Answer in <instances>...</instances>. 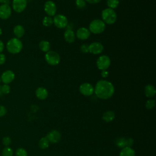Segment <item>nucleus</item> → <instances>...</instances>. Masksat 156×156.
<instances>
[{
	"mask_svg": "<svg viewBox=\"0 0 156 156\" xmlns=\"http://www.w3.org/2000/svg\"><path fill=\"white\" fill-rule=\"evenodd\" d=\"M115 92L113 84L106 80L98 81L94 88V93L96 96L101 99H108L110 98Z\"/></svg>",
	"mask_w": 156,
	"mask_h": 156,
	"instance_id": "obj_1",
	"label": "nucleus"
},
{
	"mask_svg": "<svg viewBox=\"0 0 156 156\" xmlns=\"http://www.w3.org/2000/svg\"><path fill=\"white\" fill-rule=\"evenodd\" d=\"M7 51L13 54H16L21 52L23 49L22 41L17 38H12L10 39L6 44Z\"/></svg>",
	"mask_w": 156,
	"mask_h": 156,
	"instance_id": "obj_2",
	"label": "nucleus"
},
{
	"mask_svg": "<svg viewBox=\"0 0 156 156\" xmlns=\"http://www.w3.org/2000/svg\"><path fill=\"white\" fill-rule=\"evenodd\" d=\"M101 17L105 24H114L117 20V15L114 9L110 8L105 9L102 11Z\"/></svg>",
	"mask_w": 156,
	"mask_h": 156,
	"instance_id": "obj_3",
	"label": "nucleus"
},
{
	"mask_svg": "<svg viewBox=\"0 0 156 156\" xmlns=\"http://www.w3.org/2000/svg\"><path fill=\"white\" fill-rule=\"evenodd\" d=\"M105 29V23L99 19L94 20L90 23L89 29L90 32L94 34H99L104 31Z\"/></svg>",
	"mask_w": 156,
	"mask_h": 156,
	"instance_id": "obj_4",
	"label": "nucleus"
},
{
	"mask_svg": "<svg viewBox=\"0 0 156 156\" xmlns=\"http://www.w3.org/2000/svg\"><path fill=\"white\" fill-rule=\"evenodd\" d=\"M44 58L46 62L51 66H56L60 62L59 54L54 51H49L46 52Z\"/></svg>",
	"mask_w": 156,
	"mask_h": 156,
	"instance_id": "obj_5",
	"label": "nucleus"
},
{
	"mask_svg": "<svg viewBox=\"0 0 156 156\" xmlns=\"http://www.w3.org/2000/svg\"><path fill=\"white\" fill-rule=\"evenodd\" d=\"M111 63L110 58L108 56L105 55H102L99 57L96 61V65L99 69L100 70H107Z\"/></svg>",
	"mask_w": 156,
	"mask_h": 156,
	"instance_id": "obj_6",
	"label": "nucleus"
},
{
	"mask_svg": "<svg viewBox=\"0 0 156 156\" xmlns=\"http://www.w3.org/2000/svg\"><path fill=\"white\" fill-rule=\"evenodd\" d=\"M53 24L59 29L65 28L68 24L67 18L62 14H58L54 16L53 18Z\"/></svg>",
	"mask_w": 156,
	"mask_h": 156,
	"instance_id": "obj_7",
	"label": "nucleus"
},
{
	"mask_svg": "<svg viewBox=\"0 0 156 156\" xmlns=\"http://www.w3.org/2000/svg\"><path fill=\"white\" fill-rule=\"evenodd\" d=\"M44 10L49 16H53L57 12V7L55 2L52 1H47L44 4Z\"/></svg>",
	"mask_w": 156,
	"mask_h": 156,
	"instance_id": "obj_8",
	"label": "nucleus"
},
{
	"mask_svg": "<svg viewBox=\"0 0 156 156\" xmlns=\"http://www.w3.org/2000/svg\"><path fill=\"white\" fill-rule=\"evenodd\" d=\"M79 91L84 96H90L94 93V87L90 83H83L80 85Z\"/></svg>",
	"mask_w": 156,
	"mask_h": 156,
	"instance_id": "obj_9",
	"label": "nucleus"
},
{
	"mask_svg": "<svg viewBox=\"0 0 156 156\" xmlns=\"http://www.w3.org/2000/svg\"><path fill=\"white\" fill-rule=\"evenodd\" d=\"M27 6V0H13L12 8L17 13L23 12Z\"/></svg>",
	"mask_w": 156,
	"mask_h": 156,
	"instance_id": "obj_10",
	"label": "nucleus"
},
{
	"mask_svg": "<svg viewBox=\"0 0 156 156\" xmlns=\"http://www.w3.org/2000/svg\"><path fill=\"white\" fill-rule=\"evenodd\" d=\"M1 76V81L4 84H9L15 79V73L11 70H6L2 73Z\"/></svg>",
	"mask_w": 156,
	"mask_h": 156,
	"instance_id": "obj_11",
	"label": "nucleus"
},
{
	"mask_svg": "<svg viewBox=\"0 0 156 156\" xmlns=\"http://www.w3.org/2000/svg\"><path fill=\"white\" fill-rule=\"evenodd\" d=\"M12 13V9L9 5L2 4L0 5V18L2 20L8 19Z\"/></svg>",
	"mask_w": 156,
	"mask_h": 156,
	"instance_id": "obj_12",
	"label": "nucleus"
},
{
	"mask_svg": "<svg viewBox=\"0 0 156 156\" xmlns=\"http://www.w3.org/2000/svg\"><path fill=\"white\" fill-rule=\"evenodd\" d=\"M89 52L93 54H101L104 50V46L102 44L99 42L95 41L88 45Z\"/></svg>",
	"mask_w": 156,
	"mask_h": 156,
	"instance_id": "obj_13",
	"label": "nucleus"
},
{
	"mask_svg": "<svg viewBox=\"0 0 156 156\" xmlns=\"http://www.w3.org/2000/svg\"><path fill=\"white\" fill-rule=\"evenodd\" d=\"M49 143H57L61 139V134L57 130H52L49 132L46 136Z\"/></svg>",
	"mask_w": 156,
	"mask_h": 156,
	"instance_id": "obj_14",
	"label": "nucleus"
},
{
	"mask_svg": "<svg viewBox=\"0 0 156 156\" xmlns=\"http://www.w3.org/2000/svg\"><path fill=\"white\" fill-rule=\"evenodd\" d=\"M90 33L91 32H90L88 29L84 27H82L77 29L76 35L79 40H85L89 38Z\"/></svg>",
	"mask_w": 156,
	"mask_h": 156,
	"instance_id": "obj_15",
	"label": "nucleus"
},
{
	"mask_svg": "<svg viewBox=\"0 0 156 156\" xmlns=\"http://www.w3.org/2000/svg\"><path fill=\"white\" fill-rule=\"evenodd\" d=\"M35 95L40 100H44L48 96V91L44 87H38L35 91Z\"/></svg>",
	"mask_w": 156,
	"mask_h": 156,
	"instance_id": "obj_16",
	"label": "nucleus"
},
{
	"mask_svg": "<svg viewBox=\"0 0 156 156\" xmlns=\"http://www.w3.org/2000/svg\"><path fill=\"white\" fill-rule=\"evenodd\" d=\"M64 38L65 41L69 43H73L76 38V35L73 30L70 29L66 30L64 32Z\"/></svg>",
	"mask_w": 156,
	"mask_h": 156,
	"instance_id": "obj_17",
	"label": "nucleus"
},
{
	"mask_svg": "<svg viewBox=\"0 0 156 156\" xmlns=\"http://www.w3.org/2000/svg\"><path fill=\"white\" fill-rule=\"evenodd\" d=\"M13 34L15 35V36L16 37V38H20L22 37H23V35H24L25 33V30L23 26L20 25V24H18L16 25L14 27H13Z\"/></svg>",
	"mask_w": 156,
	"mask_h": 156,
	"instance_id": "obj_18",
	"label": "nucleus"
},
{
	"mask_svg": "<svg viewBox=\"0 0 156 156\" xmlns=\"http://www.w3.org/2000/svg\"><path fill=\"white\" fill-rule=\"evenodd\" d=\"M156 90L155 88L154 85L151 84L147 85L144 88V94L145 96L147 98H152L154 97L155 94Z\"/></svg>",
	"mask_w": 156,
	"mask_h": 156,
	"instance_id": "obj_19",
	"label": "nucleus"
},
{
	"mask_svg": "<svg viewBox=\"0 0 156 156\" xmlns=\"http://www.w3.org/2000/svg\"><path fill=\"white\" fill-rule=\"evenodd\" d=\"M135 151L131 147L126 146L122 148L120 153L119 156H135Z\"/></svg>",
	"mask_w": 156,
	"mask_h": 156,
	"instance_id": "obj_20",
	"label": "nucleus"
},
{
	"mask_svg": "<svg viewBox=\"0 0 156 156\" xmlns=\"http://www.w3.org/2000/svg\"><path fill=\"white\" fill-rule=\"evenodd\" d=\"M115 118V114L113 111L108 110L106 111L102 115V119L106 122H110L112 121Z\"/></svg>",
	"mask_w": 156,
	"mask_h": 156,
	"instance_id": "obj_21",
	"label": "nucleus"
},
{
	"mask_svg": "<svg viewBox=\"0 0 156 156\" xmlns=\"http://www.w3.org/2000/svg\"><path fill=\"white\" fill-rule=\"evenodd\" d=\"M40 49L44 52H47L50 51V43L46 40H42L38 44Z\"/></svg>",
	"mask_w": 156,
	"mask_h": 156,
	"instance_id": "obj_22",
	"label": "nucleus"
},
{
	"mask_svg": "<svg viewBox=\"0 0 156 156\" xmlns=\"http://www.w3.org/2000/svg\"><path fill=\"white\" fill-rule=\"evenodd\" d=\"M49 141L46 137H42L38 141V146L42 149H45L48 147Z\"/></svg>",
	"mask_w": 156,
	"mask_h": 156,
	"instance_id": "obj_23",
	"label": "nucleus"
},
{
	"mask_svg": "<svg viewBox=\"0 0 156 156\" xmlns=\"http://www.w3.org/2000/svg\"><path fill=\"white\" fill-rule=\"evenodd\" d=\"M116 145L120 148H123L126 146V139L124 137L118 138L115 141Z\"/></svg>",
	"mask_w": 156,
	"mask_h": 156,
	"instance_id": "obj_24",
	"label": "nucleus"
},
{
	"mask_svg": "<svg viewBox=\"0 0 156 156\" xmlns=\"http://www.w3.org/2000/svg\"><path fill=\"white\" fill-rule=\"evenodd\" d=\"M42 23L45 27H50L53 24V18L51 16H46L43 19Z\"/></svg>",
	"mask_w": 156,
	"mask_h": 156,
	"instance_id": "obj_25",
	"label": "nucleus"
},
{
	"mask_svg": "<svg viewBox=\"0 0 156 156\" xmlns=\"http://www.w3.org/2000/svg\"><path fill=\"white\" fill-rule=\"evenodd\" d=\"M119 0H107V5L108 8L114 9L116 8L119 5Z\"/></svg>",
	"mask_w": 156,
	"mask_h": 156,
	"instance_id": "obj_26",
	"label": "nucleus"
},
{
	"mask_svg": "<svg viewBox=\"0 0 156 156\" xmlns=\"http://www.w3.org/2000/svg\"><path fill=\"white\" fill-rule=\"evenodd\" d=\"M13 149L11 147L7 146L2 149L1 155L2 156H13Z\"/></svg>",
	"mask_w": 156,
	"mask_h": 156,
	"instance_id": "obj_27",
	"label": "nucleus"
},
{
	"mask_svg": "<svg viewBox=\"0 0 156 156\" xmlns=\"http://www.w3.org/2000/svg\"><path fill=\"white\" fill-rule=\"evenodd\" d=\"M15 156H27V152L24 148H18L15 151Z\"/></svg>",
	"mask_w": 156,
	"mask_h": 156,
	"instance_id": "obj_28",
	"label": "nucleus"
},
{
	"mask_svg": "<svg viewBox=\"0 0 156 156\" xmlns=\"http://www.w3.org/2000/svg\"><path fill=\"white\" fill-rule=\"evenodd\" d=\"M1 92L4 94H9L10 91V87L8 84H4L1 87H0Z\"/></svg>",
	"mask_w": 156,
	"mask_h": 156,
	"instance_id": "obj_29",
	"label": "nucleus"
},
{
	"mask_svg": "<svg viewBox=\"0 0 156 156\" xmlns=\"http://www.w3.org/2000/svg\"><path fill=\"white\" fill-rule=\"evenodd\" d=\"M155 105V101L154 99H149L146 101L145 106L147 109H152Z\"/></svg>",
	"mask_w": 156,
	"mask_h": 156,
	"instance_id": "obj_30",
	"label": "nucleus"
},
{
	"mask_svg": "<svg viewBox=\"0 0 156 156\" xmlns=\"http://www.w3.org/2000/svg\"><path fill=\"white\" fill-rule=\"evenodd\" d=\"M76 5L79 9H83L86 6L85 0H76Z\"/></svg>",
	"mask_w": 156,
	"mask_h": 156,
	"instance_id": "obj_31",
	"label": "nucleus"
},
{
	"mask_svg": "<svg viewBox=\"0 0 156 156\" xmlns=\"http://www.w3.org/2000/svg\"><path fill=\"white\" fill-rule=\"evenodd\" d=\"M11 142H12L11 138H10L9 136H4V137L2 138V144H3L5 147L9 146L11 144Z\"/></svg>",
	"mask_w": 156,
	"mask_h": 156,
	"instance_id": "obj_32",
	"label": "nucleus"
},
{
	"mask_svg": "<svg viewBox=\"0 0 156 156\" xmlns=\"http://www.w3.org/2000/svg\"><path fill=\"white\" fill-rule=\"evenodd\" d=\"M80 51L83 53H87L89 52V48H88V44H83L80 46Z\"/></svg>",
	"mask_w": 156,
	"mask_h": 156,
	"instance_id": "obj_33",
	"label": "nucleus"
},
{
	"mask_svg": "<svg viewBox=\"0 0 156 156\" xmlns=\"http://www.w3.org/2000/svg\"><path fill=\"white\" fill-rule=\"evenodd\" d=\"M7 108L5 106L0 105V117H2L7 113Z\"/></svg>",
	"mask_w": 156,
	"mask_h": 156,
	"instance_id": "obj_34",
	"label": "nucleus"
},
{
	"mask_svg": "<svg viewBox=\"0 0 156 156\" xmlns=\"http://www.w3.org/2000/svg\"><path fill=\"white\" fill-rule=\"evenodd\" d=\"M133 144V140L131 138H129L126 139V146L131 147Z\"/></svg>",
	"mask_w": 156,
	"mask_h": 156,
	"instance_id": "obj_35",
	"label": "nucleus"
},
{
	"mask_svg": "<svg viewBox=\"0 0 156 156\" xmlns=\"http://www.w3.org/2000/svg\"><path fill=\"white\" fill-rule=\"evenodd\" d=\"M5 60H6L5 55L2 53H0V65L4 64L5 62Z\"/></svg>",
	"mask_w": 156,
	"mask_h": 156,
	"instance_id": "obj_36",
	"label": "nucleus"
},
{
	"mask_svg": "<svg viewBox=\"0 0 156 156\" xmlns=\"http://www.w3.org/2000/svg\"><path fill=\"white\" fill-rule=\"evenodd\" d=\"M101 74V76H102V77L105 78V77H107L108 76V72L107 70H102Z\"/></svg>",
	"mask_w": 156,
	"mask_h": 156,
	"instance_id": "obj_37",
	"label": "nucleus"
},
{
	"mask_svg": "<svg viewBox=\"0 0 156 156\" xmlns=\"http://www.w3.org/2000/svg\"><path fill=\"white\" fill-rule=\"evenodd\" d=\"M86 2L90 3V4H97L101 0H85Z\"/></svg>",
	"mask_w": 156,
	"mask_h": 156,
	"instance_id": "obj_38",
	"label": "nucleus"
},
{
	"mask_svg": "<svg viewBox=\"0 0 156 156\" xmlns=\"http://www.w3.org/2000/svg\"><path fill=\"white\" fill-rule=\"evenodd\" d=\"M4 49V44L3 42L0 40V53H1L2 52Z\"/></svg>",
	"mask_w": 156,
	"mask_h": 156,
	"instance_id": "obj_39",
	"label": "nucleus"
},
{
	"mask_svg": "<svg viewBox=\"0 0 156 156\" xmlns=\"http://www.w3.org/2000/svg\"><path fill=\"white\" fill-rule=\"evenodd\" d=\"M7 1V0H0L1 4H5V2Z\"/></svg>",
	"mask_w": 156,
	"mask_h": 156,
	"instance_id": "obj_40",
	"label": "nucleus"
},
{
	"mask_svg": "<svg viewBox=\"0 0 156 156\" xmlns=\"http://www.w3.org/2000/svg\"><path fill=\"white\" fill-rule=\"evenodd\" d=\"M2 29H1V28L0 27V35L2 34Z\"/></svg>",
	"mask_w": 156,
	"mask_h": 156,
	"instance_id": "obj_41",
	"label": "nucleus"
},
{
	"mask_svg": "<svg viewBox=\"0 0 156 156\" xmlns=\"http://www.w3.org/2000/svg\"><path fill=\"white\" fill-rule=\"evenodd\" d=\"M0 82H1V76H0Z\"/></svg>",
	"mask_w": 156,
	"mask_h": 156,
	"instance_id": "obj_42",
	"label": "nucleus"
},
{
	"mask_svg": "<svg viewBox=\"0 0 156 156\" xmlns=\"http://www.w3.org/2000/svg\"><path fill=\"white\" fill-rule=\"evenodd\" d=\"M121 1H123V0H121Z\"/></svg>",
	"mask_w": 156,
	"mask_h": 156,
	"instance_id": "obj_43",
	"label": "nucleus"
}]
</instances>
